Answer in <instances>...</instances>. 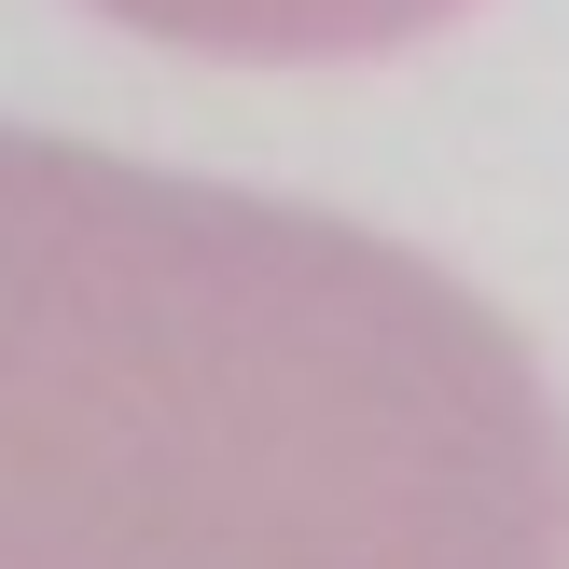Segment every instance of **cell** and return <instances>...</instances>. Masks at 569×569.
<instances>
[{"label":"cell","mask_w":569,"mask_h":569,"mask_svg":"<svg viewBox=\"0 0 569 569\" xmlns=\"http://www.w3.org/2000/svg\"><path fill=\"white\" fill-rule=\"evenodd\" d=\"M83 14L139 28V42L222 56V70H348V56H403L472 0H83Z\"/></svg>","instance_id":"obj_2"},{"label":"cell","mask_w":569,"mask_h":569,"mask_svg":"<svg viewBox=\"0 0 569 569\" xmlns=\"http://www.w3.org/2000/svg\"><path fill=\"white\" fill-rule=\"evenodd\" d=\"M0 569H569V417L403 237L0 126Z\"/></svg>","instance_id":"obj_1"}]
</instances>
